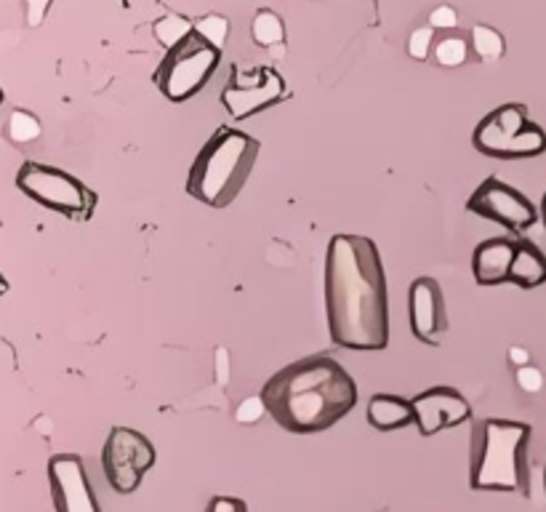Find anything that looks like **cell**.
<instances>
[{
    "instance_id": "7",
    "label": "cell",
    "mask_w": 546,
    "mask_h": 512,
    "mask_svg": "<svg viewBox=\"0 0 546 512\" xmlns=\"http://www.w3.org/2000/svg\"><path fill=\"white\" fill-rule=\"evenodd\" d=\"M16 187L27 197H33L43 208H51L67 219H78L88 222L94 216V208L99 203L96 193L91 187H85L78 176L56 168V166H45L35 160H25L19 174H16Z\"/></svg>"
},
{
    "instance_id": "10",
    "label": "cell",
    "mask_w": 546,
    "mask_h": 512,
    "mask_svg": "<svg viewBox=\"0 0 546 512\" xmlns=\"http://www.w3.org/2000/svg\"><path fill=\"white\" fill-rule=\"evenodd\" d=\"M467 211L477 214L480 219H491L511 233H525L539 222L536 206L522 196L520 190L509 187L507 182L488 176L467 200Z\"/></svg>"
},
{
    "instance_id": "23",
    "label": "cell",
    "mask_w": 546,
    "mask_h": 512,
    "mask_svg": "<svg viewBox=\"0 0 546 512\" xmlns=\"http://www.w3.org/2000/svg\"><path fill=\"white\" fill-rule=\"evenodd\" d=\"M434 27L430 25H424V27H419V30H413L411 33V38H408V54L413 56V59H419V62H424V59H430V54L434 51Z\"/></svg>"
},
{
    "instance_id": "17",
    "label": "cell",
    "mask_w": 546,
    "mask_h": 512,
    "mask_svg": "<svg viewBox=\"0 0 546 512\" xmlns=\"http://www.w3.org/2000/svg\"><path fill=\"white\" fill-rule=\"evenodd\" d=\"M472 51L477 54L480 62L493 65L507 54V43H504V35L499 30H493L488 25H474L472 27Z\"/></svg>"
},
{
    "instance_id": "31",
    "label": "cell",
    "mask_w": 546,
    "mask_h": 512,
    "mask_svg": "<svg viewBox=\"0 0 546 512\" xmlns=\"http://www.w3.org/2000/svg\"><path fill=\"white\" fill-rule=\"evenodd\" d=\"M541 216H544V225H546V193H544V200H541Z\"/></svg>"
},
{
    "instance_id": "28",
    "label": "cell",
    "mask_w": 546,
    "mask_h": 512,
    "mask_svg": "<svg viewBox=\"0 0 546 512\" xmlns=\"http://www.w3.org/2000/svg\"><path fill=\"white\" fill-rule=\"evenodd\" d=\"M51 3H54V0H25V8H27V25H30V27H40V25H43V19H45Z\"/></svg>"
},
{
    "instance_id": "8",
    "label": "cell",
    "mask_w": 546,
    "mask_h": 512,
    "mask_svg": "<svg viewBox=\"0 0 546 512\" xmlns=\"http://www.w3.org/2000/svg\"><path fill=\"white\" fill-rule=\"evenodd\" d=\"M155 465V446L150 437L131 430L113 427L102 448V470L117 494H134L144 475Z\"/></svg>"
},
{
    "instance_id": "29",
    "label": "cell",
    "mask_w": 546,
    "mask_h": 512,
    "mask_svg": "<svg viewBox=\"0 0 546 512\" xmlns=\"http://www.w3.org/2000/svg\"><path fill=\"white\" fill-rule=\"evenodd\" d=\"M509 363L514 368H522V366H531V353L525 347H509Z\"/></svg>"
},
{
    "instance_id": "26",
    "label": "cell",
    "mask_w": 546,
    "mask_h": 512,
    "mask_svg": "<svg viewBox=\"0 0 546 512\" xmlns=\"http://www.w3.org/2000/svg\"><path fill=\"white\" fill-rule=\"evenodd\" d=\"M456 25H459V14L453 5L445 3V5H437L430 11V27L434 30H453Z\"/></svg>"
},
{
    "instance_id": "1",
    "label": "cell",
    "mask_w": 546,
    "mask_h": 512,
    "mask_svg": "<svg viewBox=\"0 0 546 512\" xmlns=\"http://www.w3.org/2000/svg\"><path fill=\"white\" fill-rule=\"evenodd\" d=\"M325 317L333 345L357 353L387 350V276L371 237L352 233L331 237L325 251Z\"/></svg>"
},
{
    "instance_id": "4",
    "label": "cell",
    "mask_w": 546,
    "mask_h": 512,
    "mask_svg": "<svg viewBox=\"0 0 546 512\" xmlns=\"http://www.w3.org/2000/svg\"><path fill=\"white\" fill-rule=\"evenodd\" d=\"M262 145L230 125H219L193 160L187 176V196L211 208H227L245 187Z\"/></svg>"
},
{
    "instance_id": "15",
    "label": "cell",
    "mask_w": 546,
    "mask_h": 512,
    "mask_svg": "<svg viewBox=\"0 0 546 512\" xmlns=\"http://www.w3.org/2000/svg\"><path fill=\"white\" fill-rule=\"evenodd\" d=\"M365 414H368L371 427H376L382 433H392V430H400V427H408L411 422H416L413 403L400 395H373L368 400Z\"/></svg>"
},
{
    "instance_id": "25",
    "label": "cell",
    "mask_w": 546,
    "mask_h": 512,
    "mask_svg": "<svg viewBox=\"0 0 546 512\" xmlns=\"http://www.w3.org/2000/svg\"><path fill=\"white\" fill-rule=\"evenodd\" d=\"M517 385H520L525 393H539V390L544 387V374H541V368H536L533 363L517 368Z\"/></svg>"
},
{
    "instance_id": "14",
    "label": "cell",
    "mask_w": 546,
    "mask_h": 512,
    "mask_svg": "<svg viewBox=\"0 0 546 512\" xmlns=\"http://www.w3.org/2000/svg\"><path fill=\"white\" fill-rule=\"evenodd\" d=\"M511 259H514V240L511 237L482 240L472 254V276L477 280V286L509 283Z\"/></svg>"
},
{
    "instance_id": "12",
    "label": "cell",
    "mask_w": 546,
    "mask_h": 512,
    "mask_svg": "<svg viewBox=\"0 0 546 512\" xmlns=\"http://www.w3.org/2000/svg\"><path fill=\"white\" fill-rule=\"evenodd\" d=\"M408 307H411L413 336L424 345L437 347L448 334V310L440 283L427 276L416 277L408 291Z\"/></svg>"
},
{
    "instance_id": "13",
    "label": "cell",
    "mask_w": 546,
    "mask_h": 512,
    "mask_svg": "<svg viewBox=\"0 0 546 512\" xmlns=\"http://www.w3.org/2000/svg\"><path fill=\"white\" fill-rule=\"evenodd\" d=\"M413 411H416V427L424 437L459 427L472 419V406L464 395L453 387H430L424 393H419L413 400Z\"/></svg>"
},
{
    "instance_id": "22",
    "label": "cell",
    "mask_w": 546,
    "mask_h": 512,
    "mask_svg": "<svg viewBox=\"0 0 546 512\" xmlns=\"http://www.w3.org/2000/svg\"><path fill=\"white\" fill-rule=\"evenodd\" d=\"M195 33L205 40V43L222 48L227 35H230V19L222 16V14H205L203 19H197L195 22Z\"/></svg>"
},
{
    "instance_id": "16",
    "label": "cell",
    "mask_w": 546,
    "mask_h": 512,
    "mask_svg": "<svg viewBox=\"0 0 546 512\" xmlns=\"http://www.w3.org/2000/svg\"><path fill=\"white\" fill-rule=\"evenodd\" d=\"M509 283L520 288H539L546 283L544 251L531 240H514V259L509 270Z\"/></svg>"
},
{
    "instance_id": "20",
    "label": "cell",
    "mask_w": 546,
    "mask_h": 512,
    "mask_svg": "<svg viewBox=\"0 0 546 512\" xmlns=\"http://www.w3.org/2000/svg\"><path fill=\"white\" fill-rule=\"evenodd\" d=\"M40 134H43L40 120L33 113H27V110H14L5 120V136L14 145H30V142L40 139Z\"/></svg>"
},
{
    "instance_id": "6",
    "label": "cell",
    "mask_w": 546,
    "mask_h": 512,
    "mask_svg": "<svg viewBox=\"0 0 546 512\" xmlns=\"http://www.w3.org/2000/svg\"><path fill=\"white\" fill-rule=\"evenodd\" d=\"M219 62H222V48L205 43L197 33H193L176 48L165 51L153 80L168 102L182 105L208 85Z\"/></svg>"
},
{
    "instance_id": "27",
    "label": "cell",
    "mask_w": 546,
    "mask_h": 512,
    "mask_svg": "<svg viewBox=\"0 0 546 512\" xmlns=\"http://www.w3.org/2000/svg\"><path fill=\"white\" fill-rule=\"evenodd\" d=\"M205 512H248V507H245V502L237 499V497H213V499L208 502Z\"/></svg>"
},
{
    "instance_id": "32",
    "label": "cell",
    "mask_w": 546,
    "mask_h": 512,
    "mask_svg": "<svg viewBox=\"0 0 546 512\" xmlns=\"http://www.w3.org/2000/svg\"><path fill=\"white\" fill-rule=\"evenodd\" d=\"M544 488H546V473H544Z\"/></svg>"
},
{
    "instance_id": "2",
    "label": "cell",
    "mask_w": 546,
    "mask_h": 512,
    "mask_svg": "<svg viewBox=\"0 0 546 512\" xmlns=\"http://www.w3.org/2000/svg\"><path fill=\"white\" fill-rule=\"evenodd\" d=\"M264 406L277 427L293 435H314L342 422L357 406V385L331 355H310L267 379Z\"/></svg>"
},
{
    "instance_id": "11",
    "label": "cell",
    "mask_w": 546,
    "mask_h": 512,
    "mask_svg": "<svg viewBox=\"0 0 546 512\" xmlns=\"http://www.w3.org/2000/svg\"><path fill=\"white\" fill-rule=\"evenodd\" d=\"M48 483L56 512H102L78 454L51 457Z\"/></svg>"
},
{
    "instance_id": "30",
    "label": "cell",
    "mask_w": 546,
    "mask_h": 512,
    "mask_svg": "<svg viewBox=\"0 0 546 512\" xmlns=\"http://www.w3.org/2000/svg\"><path fill=\"white\" fill-rule=\"evenodd\" d=\"M227 357H230V353H227L224 347H219V350H216V360H219V379H222V382L227 379V368H230Z\"/></svg>"
},
{
    "instance_id": "5",
    "label": "cell",
    "mask_w": 546,
    "mask_h": 512,
    "mask_svg": "<svg viewBox=\"0 0 546 512\" xmlns=\"http://www.w3.org/2000/svg\"><path fill=\"white\" fill-rule=\"evenodd\" d=\"M472 147L488 158H536L546 150V134L539 123L528 118L525 105L509 102L491 110L477 123L472 134Z\"/></svg>"
},
{
    "instance_id": "18",
    "label": "cell",
    "mask_w": 546,
    "mask_h": 512,
    "mask_svg": "<svg viewBox=\"0 0 546 512\" xmlns=\"http://www.w3.org/2000/svg\"><path fill=\"white\" fill-rule=\"evenodd\" d=\"M153 33H155L157 43H160L165 51H171V48H176L182 40L190 38V35L195 33V25H193L187 16H182V14H165V16H160L155 25H153Z\"/></svg>"
},
{
    "instance_id": "24",
    "label": "cell",
    "mask_w": 546,
    "mask_h": 512,
    "mask_svg": "<svg viewBox=\"0 0 546 512\" xmlns=\"http://www.w3.org/2000/svg\"><path fill=\"white\" fill-rule=\"evenodd\" d=\"M264 414H270V411H267L262 395H259V397H245V400L234 408V419H237L240 425H256Z\"/></svg>"
},
{
    "instance_id": "21",
    "label": "cell",
    "mask_w": 546,
    "mask_h": 512,
    "mask_svg": "<svg viewBox=\"0 0 546 512\" xmlns=\"http://www.w3.org/2000/svg\"><path fill=\"white\" fill-rule=\"evenodd\" d=\"M434 59L442 67H462L469 56V43L462 35H445L434 43Z\"/></svg>"
},
{
    "instance_id": "19",
    "label": "cell",
    "mask_w": 546,
    "mask_h": 512,
    "mask_svg": "<svg viewBox=\"0 0 546 512\" xmlns=\"http://www.w3.org/2000/svg\"><path fill=\"white\" fill-rule=\"evenodd\" d=\"M251 35L253 40L262 45V48H274V45H283L285 40V27H283V19L270 11V8H262L253 22H251Z\"/></svg>"
},
{
    "instance_id": "3",
    "label": "cell",
    "mask_w": 546,
    "mask_h": 512,
    "mask_svg": "<svg viewBox=\"0 0 546 512\" xmlns=\"http://www.w3.org/2000/svg\"><path fill=\"white\" fill-rule=\"evenodd\" d=\"M531 425L511 419H480L472 427L469 486L474 491L528 494Z\"/></svg>"
},
{
    "instance_id": "9",
    "label": "cell",
    "mask_w": 546,
    "mask_h": 512,
    "mask_svg": "<svg viewBox=\"0 0 546 512\" xmlns=\"http://www.w3.org/2000/svg\"><path fill=\"white\" fill-rule=\"evenodd\" d=\"M283 99H288L285 78L267 65L253 70H243L240 65H234L222 91V105L234 120L251 118L267 107L280 105Z\"/></svg>"
}]
</instances>
